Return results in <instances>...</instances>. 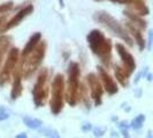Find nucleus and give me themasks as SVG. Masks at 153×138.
Here are the masks:
<instances>
[{
	"mask_svg": "<svg viewBox=\"0 0 153 138\" xmlns=\"http://www.w3.org/2000/svg\"><path fill=\"white\" fill-rule=\"evenodd\" d=\"M88 44L91 51L99 58L105 66H109L112 56V43L111 39H106L104 33L98 29H93L88 35Z\"/></svg>",
	"mask_w": 153,
	"mask_h": 138,
	"instance_id": "f257e3e1",
	"label": "nucleus"
},
{
	"mask_svg": "<svg viewBox=\"0 0 153 138\" xmlns=\"http://www.w3.org/2000/svg\"><path fill=\"white\" fill-rule=\"evenodd\" d=\"M93 20L96 22L100 23L101 25H104L105 28H107L108 30L111 31V32H113V35H115L116 37H119L122 40H124L129 47L134 46V42H132L131 37L129 36L128 31L126 30L122 25L119 23V21L116 19H114L108 12H106V10H98V12H96L93 14Z\"/></svg>",
	"mask_w": 153,
	"mask_h": 138,
	"instance_id": "f03ea898",
	"label": "nucleus"
},
{
	"mask_svg": "<svg viewBox=\"0 0 153 138\" xmlns=\"http://www.w3.org/2000/svg\"><path fill=\"white\" fill-rule=\"evenodd\" d=\"M46 46L47 45H46L45 42H39L38 45L33 48V51L30 53V55L22 59L20 70H21V73H23L24 78H29L36 71V69L40 66V63L45 56Z\"/></svg>",
	"mask_w": 153,
	"mask_h": 138,
	"instance_id": "7ed1b4c3",
	"label": "nucleus"
},
{
	"mask_svg": "<svg viewBox=\"0 0 153 138\" xmlns=\"http://www.w3.org/2000/svg\"><path fill=\"white\" fill-rule=\"evenodd\" d=\"M78 77H79V66L77 62H70L68 67V86L66 92V100L70 106L76 105L78 100Z\"/></svg>",
	"mask_w": 153,
	"mask_h": 138,
	"instance_id": "20e7f679",
	"label": "nucleus"
},
{
	"mask_svg": "<svg viewBox=\"0 0 153 138\" xmlns=\"http://www.w3.org/2000/svg\"><path fill=\"white\" fill-rule=\"evenodd\" d=\"M63 89L65 79L61 74H56L52 83V98H51V111L53 114H59L63 107Z\"/></svg>",
	"mask_w": 153,
	"mask_h": 138,
	"instance_id": "39448f33",
	"label": "nucleus"
},
{
	"mask_svg": "<svg viewBox=\"0 0 153 138\" xmlns=\"http://www.w3.org/2000/svg\"><path fill=\"white\" fill-rule=\"evenodd\" d=\"M47 75H48V71H47V69L44 68L39 73L38 77H37V82H36V84L33 86V90H32L33 101H35L37 107L43 106L45 102L46 96H47V91H46Z\"/></svg>",
	"mask_w": 153,
	"mask_h": 138,
	"instance_id": "423d86ee",
	"label": "nucleus"
},
{
	"mask_svg": "<svg viewBox=\"0 0 153 138\" xmlns=\"http://www.w3.org/2000/svg\"><path fill=\"white\" fill-rule=\"evenodd\" d=\"M19 60V48H12L8 53V56L6 59V62L4 65V67L0 71V85H4L7 83L9 77L12 75V73L15 69V65Z\"/></svg>",
	"mask_w": 153,
	"mask_h": 138,
	"instance_id": "0eeeda50",
	"label": "nucleus"
},
{
	"mask_svg": "<svg viewBox=\"0 0 153 138\" xmlns=\"http://www.w3.org/2000/svg\"><path fill=\"white\" fill-rule=\"evenodd\" d=\"M116 51H117V54L120 55V58H121V60L123 62V66H124V70L128 73V75H130L134 73V70L136 69V62H135V58L131 55L128 51H127V48L122 45V44H120V43H117L116 45Z\"/></svg>",
	"mask_w": 153,
	"mask_h": 138,
	"instance_id": "6e6552de",
	"label": "nucleus"
},
{
	"mask_svg": "<svg viewBox=\"0 0 153 138\" xmlns=\"http://www.w3.org/2000/svg\"><path fill=\"white\" fill-rule=\"evenodd\" d=\"M86 81L89 83V86H90V90H91V97L94 100V104L96 106H98L101 104V96H102V88L100 85L99 81L97 76L91 73L86 76Z\"/></svg>",
	"mask_w": 153,
	"mask_h": 138,
	"instance_id": "1a4fd4ad",
	"label": "nucleus"
},
{
	"mask_svg": "<svg viewBox=\"0 0 153 138\" xmlns=\"http://www.w3.org/2000/svg\"><path fill=\"white\" fill-rule=\"evenodd\" d=\"M32 12H33V6H32V5H28V6H25L24 8H22L17 14H15V16H14L12 20H9V21L4 25V28L1 29V32L10 30L12 28L19 25L20 23L22 22L23 19H25L28 15H30Z\"/></svg>",
	"mask_w": 153,
	"mask_h": 138,
	"instance_id": "9d476101",
	"label": "nucleus"
},
{
	"mask_svg": "<svg viewBox=\"0 0 153 138\" xmlns=\"http://www.w3.org/2000/svg\"><path fill=\"white\" fill-rule=\"evenodd\" d=\"M97 69H98L100 78L102 79V83H104V86H105L106 91H107L109 94H115V93H117L119 88H117L116 83L114 82V79L108 75L107 71L102 68V67H97Z\"/></svg>",
	"mask_w": 153,
	"mask_h": 138,
	"instance_id": "9b49d317",
	"label": "nucleus"
},
{
	"mask_svg": "<svg viewBox=\"0 0 153 138\" xmlns=\"http://www.w3.org/2000/svg\"><path fill=\"white\" fill-rule=\"evenodd\" d=\"M129 9L128 12H130L132 14H136L138 16H145L150 14V9L147 8L144 2L139 1V0H128V4Z\"/></svg>",
	"mask_w": 153,
	"mask_h": 138,
	"instance_id": "f8f14e48",
	"label": "nucleus"
},
{
	"mask_svg": "<svg viewBox=\"0 0 153 138\" xmlns=\"http://www.w3.org/2000/svg\"><path fill=\"white\" fill-rule=\"evenodd\" d=\"M40 39H42V33H40V32H35V33L31 36L30 38H29V40H28V43H27L25 47H24L23 52H22L23 59H24L25 56H28V55L33 51V48L38 45V43L40 42Z\"/></svg>",
	"mask_w": 153,
	"mask_h": 138,
	"instance_id": "ddd939ff",
	"label": "nucleus"
},
{
	"mask_svg": "<svg viewBox=\"0 0 153 138\" xmlns=\"http://www.w3.org/2000/svg\"><path fill=\"white\" fill-rule=\"evenodd\" d=\"M21 70L20 68L16 70L15 77H14V83H13V88H12V92H10V98L13 100L17 99L21 93H22V82H21Z\"/></svg>",
	"mask_w": 153,
	"mask_h": 138,
	"instance_id": "4468645a",
	"label": "nucleus"
},
{
	"mask_svg": "<svg viewBox=\"0 0 153 138\" xmlns=\"http://www.w3.org/2000/svg\"><path fill=\"white\" fill-rule=\"evenodd\" d=\"M127 28H128L129 31L134 35V37H135V40H136V43H137L139 51H144V48H145V46H146V43H145L144 37H143V35H142V32L138 30L135 25H132V24H130V23L127 24Z\"/></svg>",
	"mask_w": 153,
	"mask_h": 138,
	"instance_id": "2eb2a0df",
	"label": "nucleus"
},
{
	"mask_svg": "<svg viewBox=\"0 0 153 138\" xmlns=\"http://www.w3.org/2000/svg\"><path fill=\"white\" fill-rule=\"evenodd\" d=\"M123 14L127 16L130 21H132L134 24H136L137 27H139L140 29H146V27H147V22H146L145 20H143L140 16L136 15V14H132V13L128 12V10H123Z\"/></svg>",
	"mask_w": 153,
	"mask_h": 138,
	"instance_id": "dca6fc26",
	"label": "nucleus"
},
{
	"mask_svg": "<svg viewBox=\"0 0 153 138\" xmlns=\"http://www.w3.org/2000/svg\"><path fill=\"white\" fill-rule=\"evenodd\" d=\"M12 43V37L10 36H2L0 37V65L2 62V59L6 54V51L9 48Z\"/></svg>",
	"mask_w": 153,
	"mask_h": 138,
	"instance_id": "f3484780",
	"label": "nucleus"
},
{
	"mask_svg": "<svg viewBox=\"0 0 153 138\" xmlns=\"http://www.w3.org/2000/svg\"><path fill=\"white\" fill-rule=\"evenodd\" d=\"M115 76H116V79L120 82V84L123 85V86H128V77H129V75L124 69L116 66L115 67Z\"/></svg>",
	"mask_w": 153,
	"mask_h": 138,
	"instance_id": "a211bd4d",
	"label": "nucleus"
},
{
	"mask_svg": "<svg viewBox=\"0 0 153 138\" xmlns=\"http://www.w3.org/2000/svg\"><path fill=\"white\" fill-rule=\"evenodd\" d=\"M23 122L27 127H29L30 129H38L42 127L43 122L38 120V119H32V117H29V116H24L23 117Z\"/></svg>",
	"mask_w": 153,
	"mask_h": 138,
	"instance_id": "6ab92c4d",
	"label": "nucleus"
},
{
	"mask_svg": "<svg viewBox=\"0 0 153 138\" xmlns=\"http://www.w3.org/2000/svg\"><path fill=\"white\" fill-rule=\"evenodd\" d=\"M144 121H145V115L139 114L131 121V127L134 129H140L143 127V124H144Z\"/></svg>",
	"mask_w": 153,
	"mask_h": 138,
	"instance_id": "aec40b11",
	"label": "nucleus"
},
{
	"mask_svg": "<svg viewBox=\"0 0 153 138\" xmlns=\"http://www.w3.org/2000/svg\"><path fill=\"white\" fill-rule=\"evenodd\" d=\"M14 6V4L12 1H8V2H5V4H1L0 5V14H4V13H7L9 12Z\"/></svg>",
	"mask_w": 153,
	"mask_h": 138,
	"instance_id": "412c9836",
	"label": "nucleus"
},
{
	"mask_svg": "<svg viewBox=\"0 0 153 138\" xmlns=\"http://www.w3.org/2000/svg\"><path fill=\"white\" fill-rule=\"evenodd\" d=\"M43 134L50 138H60L59 137V134L55 130H53V129H44V130H43Z\"/></svg>",
	"mask_w": 153,
	"mask_h": 138,
	"instance_id": "4be33fe9",
	"label": "nucleus"
},
{
	"mask_svg": "<svg viewBox=\"0 0 153 138\" xmlns=\"http://www.w3.org/2000/svg\"><path fill=\"white\" fill-rule=\"evenodd\" d=\"M93 132H94V137L100 138V137H102V136H104V134H105V129L98 127V128H94V129H93Z\"/></svg>",
	"mask_w": 153,
	"mask_h": 138,
	"instance_id": "5701e85b",
	"label": "nucleus"
},
{
	"mask_svg": "<svg viewBox=\"0 0 153 138\" xmlns=\"http://www.w3.org/2000/svg\"><path fill=\"white\" fill-rule=\"evenodd\" d=\"M8 117H9V113L5 108H0V121H4V120L8 119Z\"/></svg>",
	"mask_w": 153,
	"mask_h": 138,
	"instance_id": "b1692460",
	"label": "nucleus"
},
{
	"mask_svg": "<svg viewBox=\"0 0 153 138\" xmlns=\"http://www.w3.org/2000/svg\"><path fill=\"white\" fill-rule=\"evenodd\" d=\"M152 39H153V31L150 30L149 31V42H147V50L151 51L152 48Z\"/></svg>",
	"mask_w": 153,
	"mask_h": 138,
	"instance_id": "393cba45",
	"label": "nucleus"
},
{
	"mask_svg": "<svg viewBox=\"0 0 153 138\" xmlns=\"http://www.w3.org/2000/svg\"><path fill=\"white\" fill-rule=\"evenodd\" d=\"M120 128H121V131H122V135L124 138H129V132L127 130V128H124L122 124H120Z\"/></svg>",
	"mask_w": 153,
	"mask_h": 138,
	"instance_id": "a878e982",
	"label": "nucleus"
},
{
	"mask_svg": "<svg viewBox=\"0 0 153 138\" xmlns=\"http://www.w3.org/2000/svg\"><path fill=\"white\" fill-rule=\"evenodd\" d=\"M82 129H83L84 131L90 130V129H91V124H90V123H85V124L82 125Z\"/></svg>",
	"mask_w": 153,
	"mask_h": 138,
	"instance_id": "bb28decb",
	"label": "nucleus"
},
{
	"mask_svg": "<svg viewBox=\"0 0 153 138\" xmlns=\"http://www.w3.org/2000/svg\"><path fill=\"white\" fill-rule=\"evenodd\" d=\"M114 4H128V0H109Z\"/></svg>",
	"mask_w": 153,
	"mask_h": 138,
	"instance_id": "cd10ccee",
	"label": "nucleus"
},
{
	"mask_svg": "<svg viewBox=\"0 0 153 138\" xmlns=\"http://www.w3.org/2000/svg\"><path fill=\"white\" fill-rule=\"evenodd\" d=\"M16 138H28V137H27V135H25V134H20V135H17V136H16Z\"/></svg>",
	"mask_w": 153,
	"mask_h": 138,
	"instance_id": "c85d7f7f",
	"label": "nucleus"
},
{
	"mask_svg": "<svg viewBox=\"0 0 153 138\" xmlns=\"http://www.w3.org/2000/svg\"><path fill=\"white\" fill-rule=\"evenodd\" d=\"M4 22H5V16H1V17H0V25L4 24Z\"/></svg>",
	"mask_w": 153,
	"mask_h": 138,
	"instance_id": "c756f323",
	"label": "nucleus"
},
{
	"mask_svg": "<svg viewBox=\"0 0 153 138\" xmlns=\"http://www.w3.org/2000/svg\"><path fill=\"white\" fill-rule=\"evenodd\" d=\"M112 138H119V135L117 134L115 135V132H112Z\"/></svg>",
	"mask_w": 153,
	"mask_h": 138,
	"instance_id": "7c9ffc66",
	"label": "nucleus"
},
{
	"mask_svg": "<svg viewBox=\"0 0 153 138\" xmlns=\"http://www.w3.org/2000/svg\"><path fill=\"white\" fill-rule=\"evenodd\" d=\"M147 138H152V132H151V131L147 132Z\"/></svg>",
	"mask_w": 153,
	"mask_h": 138,
	"instance_id": "2f4dec72",
	"label": "nucleus"
},
{
	"mask_svg": "<svg viewBox=\"0 0 153 138\" xmlns=\"http://www.w3.org/2000/svg\"><path fill=\"white\" fill-rule=\"evenodd\" d=\"M147 79H149V81H152V75H151V74L147 75Z\"/></svg>",
	"mask_w": 153,
	"mask_h": 138,
	"instance_id": "473e14b6",
	"label": "nucleus"
},
{
	"mask_svg": "<svg viewBox=\"0 0 153 138\" xmlns=\"http://www.w3.org/2000/svg\"><path fill=\"white\" fill-rule=\"evenodd\" d=\"M60 1V4H61V7H63V0H59Z\"/></svg>",
	"mask_w": 153,
	"mask_h": 138,
	"instance_id": "72a5a7b5",
	"label": "nucleus"
},
{
	"mask_svg": "<svg viewBox=\"0 0 153 138\" xmlns=\"http://www.w3.org/2000/svg\"><path fill=\"white\" fill-rule=\"evenodd\" d=\"M94 1H102V0H94Z\"/></svg>",
	"mask_w": 153,
	"mask_h": 138,
	"instance_id": "f704fd0d",
	"label": "nucleus"
}]
</instances>
